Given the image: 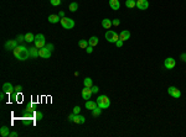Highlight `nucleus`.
Wrapping results in <instances>:
<instances>
[{
  "label": "nucleus",
  "mask_w": 186,
  "mask_h": 137,
  "mask_svg": "<svg viewBox=\"0 0 186 137\" xmlns=\"http://www.w3.org/2000/svg\"><path fill=\"white\" fill-rule=\"evenodd\" d=\"M97 105L102 108V109H107L109 108V105H110V100H109V98L106 95H99L97 98Z\"/></svg>",
  "instance_id": "1"
},
{
  "label": "nucleus",
  "mask_w": 186,
  "mask_h": 137,
  "mask_svg": "<svg viewBox=\"0 0 186 137\" xmlns=\"http://www.w3.org/2000/svg\"><path fill=\"white\" fill-rule=\"evenodd\" d=\"M20 48H21V51L19 52V55L16 56V58H17L19 61H26V59L30 57L29 48H26L24 45H20Z\"/></svg>",
  "instance_id": "2"
},
{
  "label": "nucleus",
  "mask_w": 186,
  "mask_h": 137,
  "mask_svg": "<svg viewBox=\"0 0 186 137\" xmlns=\"http://www.w3.org/2000/svg\"><path fill=\"white\" fill-rule=\"evenodd\" d=\"M61 25H62V27L66 28V30H71V28L75 27V21L72 20V19H70V17H62L61 19Z\"/></svg>",
  "instance_id": "3"
},
{
  "label": "nucleus",
  "mask_w": 186,
  "mask_h": 137,
  "mask_svg": "<svg viewBox=\"0 0 186 137\" xmlns=\"http://www.w3.org/2000/svg\"><path fill=\"white\" fill-rule=\"evenodd\" d=\"M35 47L37 48H42L46 46V40H45V36L42 34H37L35 36Z\"/></svg>",
  "instance_id": "4"
},
{
  "label": "nucleus",
  "mask_w": 186,
  "mask_h": 137,
  "mask_svg": "<svg viewBox=\"0 0 186 137\" xmlns=\"http://www.w3.org/2000/svg\"><path fill=\"white\" fill-rule=\"evenodd\" d=\"M106 40L110 43H115L119 40V35H117V32H114L113 30H109L106 32Z\"/></svg>",
  "instance_id": "5"
},
{
  "label": "nucleus",
  "mask_w": 186,
  "mask_h": 137,
  "mask_svg": "<svg viewBox=\"0 0 186 137\" xmlns=\"http://www.w3.org/2000/svg\"><path fill=\"white\" fill-rule=\"evenodd\" d=\"M39 57L47 59V58H50V57H51V51L46 47V46H45V47H42V48H39Z\"/></svg>",
  "instance_id": "6"
},
{
  "label": "nucleus",
  "mask_w": 186,
  "mask_h": 137,
  "mask_svg": "<svg viewBox=\"0 0 186 137\" xmlns=\"http://www.w3.org/2000/svg\"><path fill=\"white\" fill-rule=\"evenodd\" d=\"M17 46H19V45H17V41H15V40H7V41L5 42V45H4V47H5L6 51H14Z\"/></svg>",
  "instance_id": "7"
},
{
  "label": "nucleus",
  "mask_w": 186,
  "mask_h": 137,
  "mask_svg": "<svg viewBox=\"0 0 186 137\" xmlns=\"http://www.w3.org/2000/svg\"><path fill=\"white\" fill-rule=\"evenodd\" d=\"M168 93H169V95H171L172 98H176V99H179L181 96V91L178 88H175V87H170L168 89Z\"/></svg>",
  "instance_id": "8"
},
{
  "label": "nucleus",
  "mask_w": 186,
  "mask_h": 137,
  "mask_svg": "<svg viewBox=\"0 0 186 137\" xmlns=\"http://www.w3.org/2000/svg\"><path fill=\"white\" fill-rule=\"evenodd\" d=\"M164 66L166 69H172L175 66H176V62H175V59L174 58H171V57H169V58H166L164 61Z\"/></svg>",
  "instance_id": "9"
},
{
  "label": "nucleus",
  "mask_w": 186,
  "mask_h": 137,
  "mask_svg": "<svg viewBox=\"0 0 186 137\" xmlns=\"http://www.w3.org/2000/svg\"><path fill=\"white\" fill-rule=\"evenodd\" d=\"M14 87H13V84H11V83H4V84H3V91H4V93H5V94H7V95H9V94H11V93H13V91H14Z\"/></svg>",
  "instance_id": "10"
},
{
  "label": "nucleus",
  "mask_w": 186,
  "mask_h": 137,
  "mask_svg": "<svg viewBox=\"0 0 186 137\" xmlns=\"http://www.w3.org/2000/svg\"><path fill=\"white\" fill-rule=\"evenodd\" d=\"M136 7L139 10H146L149 7V3L148 0H136Z\"/></svg>",
  "instance_id": "11"
},
{
  "label": "nucleus",
  "mask_w": 186,
  "mask_h": 137,
  "mask_svg": "<svg viewBox=\"0 0 186 137\" xmlns=\"http://www.w3.org/2000/svg\"><path fill=\"white\" fill-rule=\"evenodd\" d=\"M92 90H91V88H87V87H85V89L82 90V98L85 99V100H87V99H91V95H92Z\"/></svg>",
  "instance_id": "12"
},
{
  "label": "nucleus",
  "mask_w": 186,
  "mask_h": 137,
  "mask_svg": "<svg viewBox=\"0 0 186 137\" xmlns=\"http://www.w3.org/2000/svg\"><path fill=\"white\" fill-rule=\"evenodd\" d=\"M129 37H130V32H129L128 30H123L122 32L119 34V40H122L123 42L129 40Z\"/></svg>",
  "instance_id": "13"
},
{
  "label": "nucleus",
  "mask_w": 186,
  "mask_h": 137,
  "mask_svg": "<svg viewBox=\"0 0 186 137\" xmlns=\"http://www.w3.org/2000/svg\"><path fill=\"white\" fill-rule=\"evenodd\" d=\"M109 6L112 7L113 10H119L120 3H119V0H109Z\"/></svg>",
  "instance_id": "14"
},
{
  "label": "nucleus",
  "mask_w": 186,
  "mask_h": 137,
  "mask_svg": "<svg viewBox=\"0 0 186 137\" xmlns=\"http://www.w3.org/2000/svg\"><path fill=\"white\" fill-rule=\"evenodd\" d=\"M0 135H1V137H9V135H10L9 127H7V126H1V129H0Z\"/></svg>",
  "instance_id": "15"
},
{
  "label": "nucleus",
  "mask_w": 186,
  "mask_h": 137,
  "mask_svg": "<svg viewBox=\"0 0 186 137\" xmlns=\"http://www.w3.org/2000/svg\"><path fill=\"white\" fill-rule=\"evenodd\" d=\"M47 20L50 21L51 24H57L58 21H61V17H60L58 15H55V14H52V15H50V16L47 17Z\"/></svg>",
  "instance_id": "16"
},
{
  "label": "nucleus",
  "mask_w": 186,
  "mask_h": 137,
  "mask_svg": "<svg viewBox=\"0 0 186 137\" xmlns=\"http://www.w3.org/2000/svg\"><path fill=\"white\" fill-rule=\"evenodd\" d=\"M98 105H97V103L96 101H92V100H87L86 101V109L87 110H93L96 109Z\"/></svg>",
  "instance_id": "17"
},
{
  "label": "nucleus",
  "mask_w": 186,
  "mask_h": 137,
  "mask_svg": "<svg viewBox=\"0 0 186 137\" xmlns=\"http://www.w3.org/2000/svg\"><path fill=\"white\" fill-rule=\"evenodd\" d=\"M85 121H86L85 116H82V115H79V114H76L73 122H75V123H85Z\"/></svg>",
  "instance_id": "18"
},
{
  "label": "nucleus",
  "mask_w": 186,
  "mask_h": 137,
  "mask_svg": "<svg viewBox=\"0 0 186 137\" xmlns=\"http://www.w3.org/2000/svg\"><path fill=\"white\" fill-rule=\"evenodd\" d=\"M98 42H99V38L98 37H96V36H92L89 40H88V43H89V46H97L98 45Z\"/></svg>",
  "instance_id": "19"
},
{
  "label": "nucleus",
  "mask_w": 186,
  "mask_h": 137,
  "mask_svg": "<svg viewBox=\"0 0 186 137\" xmlns=\"http://www.w3.org/2000/svg\"><path fill=\"white\" fill-rule=\"evenodd\" d=\"M29 52H30V57L36 58V57L39 56V48L37 47H31V48H29Z\"/></svg>",
  "instance_id": "20"
},
{
  "label": "nucleus",
  "mask_w": 186,
  "mask_h": 137,
  "mask_svg": "<svg viewBox=\"0 0 186 137\" xmlns=\"http://www.w3.org/2000/svg\"><path fill=\"white\" fill-rule=\"evenodd\" d=\"M102 26H103L104 28H107V30H109L110 26H112V21L109 20V19H104V20H102Z\"/></svg>",
  "instance_id": "21"
},
{
  "label": "nucleus",
  "mask_w": 186,
  "mask_h": 137,
  "mask_svg": "<svg viewBox=\"0 0 186 137\" xmlns=\"http://www.w3.org/2000/svg\"><path fill=\"white\" fill-rule=\"evenodd\" d=\"M125 6L129 9H133L136 6V1L135 0H125Z\"/></svg>",
  "instance_id": "22"
},
{
  "label": "nucleus",
  "mask_w": 186,
  "mask_h": 137,
  "mask_svg": "<svg viewBox=\"0 0 186 137\" xmlns=\"http://www.w3.org/2000/svg\"><path fill=\"white\" fill-rule=\"evenodd\" d=\"M25 41L27 42V43H30V42H34V41H35V36L31 34V32L26 34V35H25Z\"/></svg>",
  "instance_id": "23"
},
{
  "label": "nucleus",
  "mask_w": 186,
  "mask_h": 137,
  "mask_svg": "<svg viewBox=\"0 0 186 137\" xmlns=\"http://www.w3.org/2000/svg\"><path fill=\"white\" fill-rule=\"evenodd\" d=\"M78 46L81 48H83V49H86V48L89 46V43H88V41H87V40H79V41H78Z\"/></svg>",
  "instance_id": "24"
},
{
  "label": "nucleus",
  "mask_w": 186,
  "mask_h": 137,
  "mask_svg": "<svg viewBox=\"0 0 186 137\" xmlns=\"http://www.w3.org/2000/svg\"><path fill=\"white\" fill-rule=\"evenodd\" d=\"M100 114H102V108H99V106H97L96 109H93V110H92V115H93L94 117L99 116Z\"/></svg>",
  "instance_id": "25"
},
{
  "label": "nucleus",
  "mask_w": 186,
  "mask_h": 137,
  "mask_svg": "<svg viewBox=\"0 0 186 137\" xmlns=\"http://www.w3.org/2000/svg\"><path fill=\"white\" fill-rule=\"evenodd\" d=\"M68 9H70V11H72V13H75V11H77V9H78V4L77 3H71L70 4V6H68Z\"/></svg>",
  "instance_id": "26"
},
{
  "label": "nucleus",
  "mask_w": 186,
  "mask_h": 137,
  "mask_svg": "<svg viewBox=\"0 0 186 137\" xmlns=\"http://www.w3.org/2000/svg\"><path fill=\"white\" fill-rule=\"evenodd\" d=\"M83 84H85V87H87V88H91L93 85V82L91 78H85V80H83Z\"/></svg>",
  "instance_id": "27"
},
{
  "label": "nucleus",
  "mask_w": 186,
  "mask_h": 137,
  "mask_svg": "<svg viewBox=\"0 0 186 137\" xmlns=\"http://www.w3.org/2000/svg\"><path fill=\"white\" fill-rule=\"evenodd\" d=\"M35 117H36V120H37V121H40V120H42L43 114L41 112V111H37V112H35Z\"/></svg>",
  "instance_id": "28"
},
{
  "label": "nucleus",
  "mask_w": 186,
  "mask_h": 137,
  "mask_svg": "<svg viewBox=\"0 0 186 137\" xmlns=\"http://www.w3.org/2000/svg\"><path fill=\"white\" fill-rule=\"evenodd\" d=\"M50 1L53 6H58V5L61 4V0H50Z\"/></svg>",
  "instance_id": "29"
},
{
  "label": "nucleus",
  "mask_w": 186,
  "mask_h": 137,
  "mask_svg": "<svg viewBox=\"0 0 186 137\" xmlns=\"http://www.w3.org/2000/svg\"><path fill=\"white\" fill-rule=\"evenodd\" d=\"M75 116H76V114L73 112V114H71V115H68L67 120H68V121H71V122H73V120H75Z\"/></svg>",
  "instance_id": "30"
},
{
  "label": "nucleus",
  "mask_w": 186,
  "mask_h": 137,
  "mask_svg": "<svg viewBox=\"0 0 186 137\" xmlns=\"http://www.w3.org/2000/svg\"><path fill=\"white\" fill-rule=\"evenodd\" d=\"M91 90H92V93H98L99 88H98L97 85H92V87H91Z\"/></svg>",
  "instance_id": "31"
},
{
  "label": "nucleus",
  "mask_w": 186,
  "mask_h": 137,
  "mask_svg": "<svg viewBox=\"0 0 186 137\" xmlns=\"http://www.w3.org/2000/svg\"><path fill=\"white\" fill-rule=\"evenodd\" d=\"M119 24H120V21L118 20V19H114V20L112 21V25H113V26H119Z\"/></svg>",
  "instance_id": "32"
},
{
  "label": "nucleus",
  "mask_w": 186,
  "mask_h": 137,
  "mask_svg": "<svg viewBox=\"0 0 186 137\" xmlns=\"http://www.w3.org/2000/svg\"><path fill=\"white\" fill-rule=\"evenodd\" d=\"M14 90L16 91V93H21V91H22V87H21V85H16Z\"/></svg>",
  "instance_id": "33"
},
{
  "label": "nucleus",
  "mask_w": 186,
  "mask_h": 137,
  "mask_svg": "<svg viewBox=\"0 0 186 137\" xmlns=\"http://www.w3.org/2000/svg\"><path fill=\"white\" fill-rule=\"evenodd\" d=\"M16 40H17V42H22V41H25V36H22V35H19Z\"/></svg>",
  "instance_id": "34"
},
{
  "label": "nucleus",
  "mask_w": 186,
  "mask_h": 137,
  "mask_svg": "<svg viewBox=\"0 0 186 137\" xmlns=\"http://www.w3.org/2000/svg\"><path fill=\"white\" fill-rule=\"evenodd\" d=\"M115 45H117V47H119V48L123 47V41L122 40H118V41L115 42Z\"/></svg>",
  "instance_id": "35"
},
{
  "label": "nucleus",
  "mask_w": 186,
  "mask_h": 137,
  "mask_svg": "<svg viewBox=\"0 0 186 137\" xmlns=\"http://www.w3.org/2000/svg\"><path fill=\"white\" fill-rule=\"evenodd\" d=\"M79 111H81V108H79V106H75V108H73V112H75V114H79Z\"/></svg>",
  "instance_id": "36"
},
{
  "label": "nucleus",
  "mask_w": 186,
  "mask_h": 137,
  "mask_svg": "<svg viewBox=\"0 0 186 137\" xmlns=\"http://www.w3.org/2000/svg\"><path fill=\"white\" fill-rule=\"evenodd\" d=\"M46 47H47V48H49V49L51 51V52H52V51H53V48H55V46H53L52 43H47V46H46Z\"/></svg>",
  "instance_id": "37"
},
{
  "label": "nucleus",
  "mask_w": 186,
  "mask_h": 137,
  "mask_svg": "<svg viewBox=\"0 0 186 137\" xmlns=\"http://www.w3.org/2000/svg\"><path fill=\"white\" fill-rule=\"evenodd\" d=\"M86 51H87V53H92L93 52V46H88V47L86 48Z\"/></svg>",
  "instance_id": "38"
},
{
  "label": "nucleus",
  "mask_w": 186,
  "mask_h": 137,
  "mask_svg": "<svg viewBox=\"0 0 186 137\" xmlns=\"http://www.w3.org/2000/svg\"><path fill=\"white\" fill-rule=\"evenodd\" d=\"M10 137H16L17 136V132H10V135H9Z\"/></svg>",
  "instance_id": "39"
},
{
  "label": "nucleus",
  "mask_w": 186,
  "mask_h": 137,
  "mask_svg": "<svg viewBox=\"0 0 186 137\" xmlns=\"http://www.w3.org/2000/svg\"><path fill=\"white\" fill-rule=\"evenodd\" d=\"M4 98H5V93H4V91H3V93H1V94H0V100H1V101H3V100H4Z\"/></svg>",
  "instance_id": "40"
},
{
  "label": "nucleus",
  "mask_w": 186,
  "mask_h": 137,
  "mask_svg": "<svg viewBox=\"0 0 186 137\" xmlns=\"http://www.w3.org/2000/svg\"><path fill=\"white\" fill-rule=\"evenodd\" d=\"M58 16H60L61 19H62V17H64V11H60V13H58Z\"/></svg>",
  "instance_id": "41"
},
{
  "label": "nucleus",
  "mask_w": 186,
  "mask_h": 137,
  "mask_svg": "<svg viewBox=\"0 0 186 137\" xmlns=\"http://www.w3.org/2000/svg\"><path fill=\"white\" fill-rule=\"evenodd\" d=\"M181 59H182V61H185V59H186V55H185V53H182V55H181Z\"/></svg>",
  "instance_id": "42"
},
{
  "label": "nucleus",
  "mask_w": 186,
  "mask_h": 137,
  "mask_svg": "<svg viewBox=\"0 0 186 137\" xmlns=\"http://www.w3.org/2000/svg\"><path fill=\"white\" fill-rule=\"evenodd\" d=\"M185 62H186V59H185Z\"/></svg>",
  "instance_id": "43"
}]
</instances>
